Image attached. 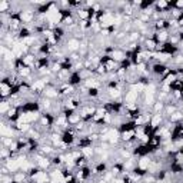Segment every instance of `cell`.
<instances>
[{"label":"cell","instance_id":"1f68e13d","mask_svg":"<svg viewBox=\"0 0 183 183\" xmlns=\"http://www.w3.org/2000/svg\"><path fill=\"white\" fill-rule=\"evenodd\" d=\"M175 112H176V107H175V106H169V107H168V113H169V115H173Z\"/></svg>","mask_w":183,"mask_h":183},{"label":"cell","instance_id":"ba28073f","mask_svg":"<svg viewBox=\"0 0 183 183\" xmlns=\"http://www.w3.org/2000/svg\"><path fill=\"white\" fill-rule=\"evenodd\" d=\"M80 42H79L77 39H70L69 42H67V49L69 50H77V49H80Z\"/></svg>","mask_w":183,"mask_h":183},{"label":"cell","instance_id":"8d00e7d4","mask_svg":"<svg viewBox=\"0 0 183 183\" xmlns=\"http://www.w3.org/2000/svg\"><path fill=\"white\" fill-rule=\"evenodd\" d=\"M50 183H59V182H56V180H52V182H50Z\"/></svg>","mask_w":183,"mask_h":183},{"label":"cell","instance_id":"6da1fadb","mask_svg":"<svg viewBox=\"0 0 183 183\" xmlns=\"http://www.w3.org/2000/svg\"><path fill=\"white\" fill-rule=\"evenodd\" d=\"M6 169L10 170V172H16L17 169H20V163H19V160H17V157H14V159H12V157H9L7 160H6Z\"/></svg>","mask_w":183,"mask_h":183},{"label":"cell","instance_id":"9c48e42d","mask_svg":"<svg viewBox=\"0 0 183 183\" xmlns=\"http://www.w3.org/2000/svg\"><path fill=\"white\" fill-rule=\"evenodd\" d=\"M37 165H39L40 168H43V169H46L49 165H50V162L46 159V157H42V156H39L37 157Z\"/></svg>","mask_w":183,"mask_h":183},{"label":"cell","instance_id":"8992f818","mask_svg":"<svg viewBox=\"0 0 183 183\" xmlns=\"http://www.w3.org/2000/svg\"><path fill=\"white\" fill-rule=\"evenodd\" d=\"M110 57H112L115 62H122V60H125V59H126V54L122 52V50H113Z\"/></svg>","mask_w":183,"mask_h":183},{"label":"cell","instance_id":"7c38bea8","mask_svg":"<svg viewBox=\"0 0 183 183\" xmlns=\"http://www.w3.org/2000/svg\"><path fill=\"white\" fill-rule=\"evenodd\" d=\"M23 65L27 66V67H30L32 65H34V57H33L32 54H27L26 57H23Z\"/></svg>","mask_w":183,"mask_h":183},{"label":"cell","instance_id":"cb8c5ba5","mask_svg":"<svg viewBox=\"0 0 183 183\" xmlns=\"http://www.w3.org/2000/svg\"><path fill=\"white\" fill-rule=\"evenodd\" d=\"M156 6L160 9V10H165V9H168L169 7V3L168 1H165V0H160V1H157Z\"/></svg>","mask_w":183,"mask_h":183},{"label":"cell","instance_id":"836d02e7","mask_svg":"<svg viewBox=\"0 0 183 183\" xmlns=\"http://www.w3.org/2000/svg\"><path fill=\"white\" fill-rule=\"evenodd\" d=\"M42 150H43V153H50V152H52V149H50V147H46V146L42 147Z\"/></svg>","mask_w":183,"mask_h":183},{"label":"cell","instance_id":"44dd1931","mask_svg":"<svg viewBox=\"0 0 183 183\" xmlns=\"http://www.w3.org/2000/svg\"><path fill=\"white\" fill-rule=\"evenodd\" d=\"M134 136V130H127V132H123V134H122V137H123V140H130L132 137Z\"/></svg>","mask_w":183,"mask_h":183},{"label":"cell","instance_id":"d4e9b609","mask_svg":"<svg viewBox=\"0 0 183 183\" xmlns=\"http://www.w3.org/2000/svg\"><path fill=\"white\" fill-rule=\"evenodd\" d=\"M82 152H83V155H84V156H87V157H90L92 155H93V149L89 147V146L83 147V149H82Z\"/></svg>","mask_w":183,"mask_h":183},{"label":"cell","instance_id":"d6986e66","mask_svg":"<svg viewBox=\"0 0 183 183\" xmlns=\"http://www.w3.org/2000/svg\"><path fill=\"white\" fill-rule=\"evenodd\" d=\"M19 73H20V76L26 77V76H29V75H30V67H27V66L19 67Z\"/></svg>","mask_w":183,"mask_h":183},{"label":"cell","instance_id":"5bb4252c","mask_svg":"<svg viewBox=\"0 0 183 183\" xmlns=\"http://www.w3.org/2000/svg\"><path fill=\"white\" fill-rule=\"evenodd\" d=\"M86 86H87L89 89H97L99 82H97V80H94V79H87V80H86Z\"/></svg>","mask_w":183,"mask_h":183},{"label":"cell","instance_id":"ffe728a7","mask_svg":"<svg viewBox=\"0 0 183 183\" xmlns=\"http://www.w3.org/2000/svg\"><path fill=\"white\" fill-rule=\"evenodd\" d=\"M25 177H26V173H25V172L17 173V175L13 177V182L14 183H20V182H23V180H25Z\"/></svg>","mask_w":183,"mask_h":183},{"label":"cell","instance_id":"f546056e","mask_svg":"<svg viewBox=\"0 0 183 183\" xmlns=\"http://www.w3.org/2000/svg\"><path fill=\"white\" fill-rule=\"evenodd\" d=\"M63 142H66V143H72V142H73V134L66 133L65 137H63Z\"/></svg>","mask_w":183,"mask_h":183},{"label":"cell","instance_id":"f35d334b","mask_svg":"<svg viewBox=\"0 0 183 183\" xmlns=\"http://www.w3.org/2000/svg\"><path fill=\"white\" fill-rule=\"evenodd\" d=\"M182 109H183V103H182Z\"/></svg>","mask_w":183,"mask_h":183},{"label":"cell","instance_id":"4fadbf2b","mask_svg":"<svg viewBox=\"0 0 183 183\" xmlns=\"http://www.w3.org/2000/svg\"><path fill=\"white\" fill-rule=\"evenodd\" d=\"M67 122L72 125H76L80 122V115H67Z\"/></svg>","mask_w":183,"mask_h":183},{"label":"cell","instance_id":"2e32d148","mask_svg":"<svg viewBox=\"0 0 183 183\" xmlns=\"http://www.w3.org/2000/svg\"><path fill=\"white\" fill-rule=\"evenodd\" d=\"M77 14H79V17L82 19V22H83V20H87L89 16H90V13H89L86 9H80V10L77 12Z\"/></svg>","mask_w":183,"mask_h":183},{"label":"cell","instance_id":"7a4b0ae2","mask_svg":"<svg viewBox=\"0 0 183 183\" xmlns=\"http://www.w3.org/2000/svg\"><path fill=\"white\" fill-rule=\"evenodd\" d=\"M19 17H20V20H22L23 23H29V22L33 20L34 16H33V12H32V10H23Z\"/></svg>","mask_w":183,"mask_h":183},{"label":"cell","instance_id":"9a60e30c","mask_svg":"<svg viewBox=\"0 0 183 183\" xmlns=\"http://www.w3.org/2000/svg\"><path fill=\"white\" fill-rule=\"evenodd\" d=\"M144 103H146L147 106H153V105H155V94H149V93H146Z\"/></svg>","mask_w":183,"mask_h":183},{"label":"cell","instance_id":"83f0119b","mask_svg":"<svg viewBox=\"0 0 183 183\" xmlns=\"http://www.w3.org/2000/svg\"><path fill=\"white\" fill-rule=\"evenodd\" d=\"M166 39H168V33H166V32H163V30H162V32H159V33H157V40L165 42Z\"/></svg>","mask_w":183,"mask_h":183},{"label":"cell","instance_id":"5b68a950","mask_svg":"<svg viewBox=\"0 0 183 183\" xmlns=\"http://www.w3.org/2000/svg\"><path fill=\"white\" fill-rule=\"evenodd\" d=\"M1 136L3 137H12L13 136V129L10 127V126H7V125H4V123H1Z\"/></svg>","mask_w":183,"mask_h":183},{"label":"cell","instance_id":"e0dca14e","mask_svg":"<svg viewBox=\"0 0 183 183\" xmlns=\"http://www.w3.org/2000/svg\"><path fill=\"white\" fill-rule=\"evenodd\" d=\"M9 7H10V3H9V1H6V0H1V1H0V12H1V13H6V12L9 10Z\"/></svg>","mask_w":183,"mask_h":183},{"label":"cell","instance_id":"3957f363","mask_svg":"<svg viewBox=\"0 0 183 183\" xmlns=\"http://www.w3.org/2000/svg\"><path fill=\"white\" fill-rule=\"evenodd\" d=\"M136 100H137V93L130 89V90L126 93V105H134Z\"/></svg>","mask_w":183,"mask_h":183},{"label":"cell","instance_id":"e575fe53","mask_svg":"<svg viewBox=\"0 0 183 183\" xmlns=\"http://www.w3.org/2000/svg\"><path fill=\"white\" fill-rule=\"evenodd\" d=\"M179 23H180V25H182V26H183V16H182V17H180V19H179Z\"/></svg>","mask_w":183,"mask_h":183},{"label":"cell","instance_id":"484cf974","mask_svg":"<svg viewBox=\"0 0 183 183\" xmlns=\"http://www.w3.org/2000/svg\"><path fill=\"white\" fill-rule=\"evenodd\" d=\"M175 80H176V75H172V73H170L169 76L165 79V84H168V86H169V84H172Z\"/></svg>","mask_w":183,"mask_h":183},{"label":"cell","instance_id":"4dcf8cb0","mask_svg":"<svg viewBox=\"0 0 183 183\" xmlns=\"http://www.w3.org/2000/svg\"><path fill=\"white\" fill-rule=\"evenodd\" d=\"M162 109H163V103H162V102H157L156 105H155V110L159 112V110H162Z\"/></svg>","mask_w":183,"mask_h":183},{"label":"cell","instance_id":"d6a6232c","mask_svg":"<svg viewBox=\"0 0 183 183\" xmlns=\"http://www.w3.org/2000/svg\"><path fill=\"white\" fill-rule=\"evenodd\" d=\"M175 6H176V7H179V9H183V0L176 1V3H175Z\"/></svg>","mask_w":183,"mask_h":183},{"label":"cell","instance_id":"ac0fdd59","mask_svg":"<svg viewBox=\"0 0 183 183\" xmlns=\"http://www.w3.org/2000/svg\"><path fill=\"white\" fill-rule=\"evenodd\" d=\"M9 110H10V105H9V102L3 100V102H1V105H0V112L4 115V113H7Z\"/></svg>","mask_w":183,"mask_h":183},{"label":"cell","instance_id":"277c9868","mask_svg":"<svg viewBox=\"0 0 183 183\" xmlns=\"http://www.w3.org/2000/svg\"><path fill=\"white\" fill-rule=\"evenodd\" d=\"M44 87H46V80H44V79L36 80V82L32 84V89L36 92H44Z\"/></svg>","mask_w":183,"mask_h":183},{"label":"cell","instance_id":"4316f807","mask_svg":"<svg viewBox=\"0 0 183 183\" xmlns=\"http://www.w3.org/2000/svg\"><path fill=\"white\" fill-rule=\"evenodd\" d=\"M153 69H155V72H156V73H165V72H166V67H165L163 65L153 66Z\"/></svg>","mask_w":183,"mask_h":183},{"label":"cell","instance_id":"74e56055","mask_svg":"<svg viewBox=\"0 0 183 183\" xmlns=\"http://www.w3.org/2000/svg\"><path fill=\"white\" fill-rule=\"evenodd\" d=\"M100 183H106V182H105V180H102V182H100Z\"/></svg>","mask_w":183,"mask_h":183},{"label":"cell","instance_id":"f1b7e54d","mask_svg":"<svg viewBox=\"0 0 183 183\" xmlns=\"http://www.w3.org/2000/svg\"><path fill=\"white\" fill-rule=\"evenodd\" d=\"M109 94H110L112 97H119V96H120V90L112 87V89H109Z\"/></svg>","mask_w":183,"mask_h":183},{"label":"cell","instance_id":"d590c367","mask_svg":"<svg viewBox=\"0 0 183 183\" xmlns=\"http://www.w3.org/2000/svg\"><path fill=\"white\" fill-rule=\"evenodd\" d=\"M113 183H125V182H123V180H115Z\"/></svg>","mask_w":183,"mask_h":183},{"label":"cell","instance_id":"30bf717a","mask_svg":"<svg viewBox=\"0 0 183 183\" xmlns=\"http://www.w3.org/2000/svg\"><path fill=\"white\" fill-rule=\"evenodd\" d=\"M57 90H54V89H44V96L47 97V99H53V97H57Z\"/></svg>","mask_w":183,"mask_h":183},{"label":"cell","instance_id":"8fae6325","mask_svg":"<svg viewBox=\"0 0 183 183\" xmlns=\"http://www.w3.org/2000/svg\"><path fill=\"white\" fill-rule=\"evenodd\" d=\"M160 122H162V116H160V115H155V116L152 118V120H150V126H152V127H157V126L160 125Z\"/></svg>","mask_w":183,"mask_h":183},{"label":"cell","instance_id":"52a82bcc","mask_svg":"<svg viewBox=\"0 0 183 183\" xmlns=\"http://www.w3.org/2000/svg\"><path fill=\"white\" fill-rule=\"evenodd\" d=\"M150 163H152V160L150 159H147L146 156H143L140 160H139V169H142V170H146L149 169V166H150Z\"/></svg>","mask_w":183,"mask_h":183},{"label":"cell","instance_id":"7402d4cb","mask_svg":"<svg viewBox=\"0 0 183 183\" xmlns=\"http://www.w3.org/2000/svg\"><path fill=\"white\" fill-rule=\"evenodd\" d=\"M180 119H183V115L180 112H175L173 115H170V120H172V122H177V120H180Z\"/></svg>","mask_w":183,"mask_h":183},{"label":"cell","instance_id":"603a6c76","mask_svg":"<svg viewBox=\"0 0 183 183\" xmlns=\"http://www.w3.org/2000/svg\"><path fill=\"white\" fill-rule=\"evenodd\" d=\"M146 47H147L149 50H153V49L156 47V42L153 39H147L146 40Z\"/></svg>","mask_w":183,"mask_h":183}]
</instances>
